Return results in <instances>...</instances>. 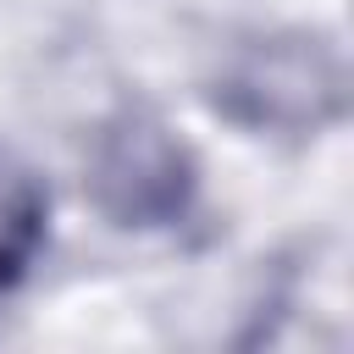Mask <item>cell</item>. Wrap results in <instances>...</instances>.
I'll return each mask as SVG.
<instances>
[{"label": "cell", "mask_w": 354, "mask_h": 354, "mask_svg": "<svg viewBox=\"0 0 354 354\" xmlns=\"http://www.w3.org/2000/svg\"><path fill=\"white\" fill-rule=\"evenodd\" d=\"M83 194L116 232H171L199 210L205 160L188 133L149 100H116L83 149Z\"/></svg>", "instance_id": "2"}, {"label": "cell", "mask_w": 354, "mask_h": 354, "mask_svg": "<svg viewBox=\"0 0 354 354\" xmlns=\"http://www.w3.org/2000/svg\"><path fill=\"white\" fill-rule=\"evenodd\" d=\"M199 100L216 122L266 144H315L348 116V55L337 33L254 22L210 44Z\"/></svg>", "instance_id": "1"}, {"label": "cell", "mask_w": 354, "mask_h": 354, "mask_svg": "<svg viewBox=\"0 0 354 354\" xmlns=\"http://www.w3.org/2000/svg\"><path fill=\"white\" fill-rule=\"evenodd\" d=\"M50 210H55V199H50L44 171L22 149L0 144V299H11L44 260Z\"/></svg>", "instance_id": "3"}]
</instances>
